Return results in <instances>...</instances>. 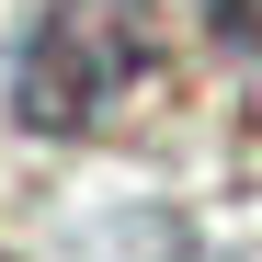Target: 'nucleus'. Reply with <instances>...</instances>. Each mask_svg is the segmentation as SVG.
Wrapping results in <instances>:
<instances>
[{
    "instance_id": "1",
    "label": "nucleus",
    "mask_w": 262,
    "mask_h": 262,
    "mask_svg": "<svg viewBox=\"0 0 262 262\" xmlns=\"http://www.w3.org/2000/svg\"><path fill=\"white\" fill-rule=\"evenodd\" d=\"M160 69V23L148 0H46V23L23 34V69H12V103L23 125H103L137 80Z\"/></svg>"
},
{
    "instance_id": "2",
    "label": "nucleus",
    "mask_w": 262,
    "mask_h": 262,
    "mask_svg": "<svg viewBox=\"0 0 262 262\" xmlns=\"http://www.w3.org/2000/svg\"><path fill=\"white\" fill-rule=\"evenodd\" d=\"M205 23H216V46L239 69H262V0H205Z\"/></svg>"
}]
</instances>
